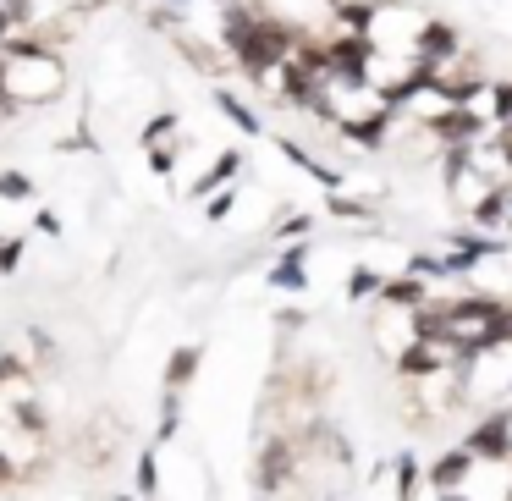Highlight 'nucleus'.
<instances>
[{
  "label": "nucleus",
  "instance_id": "f257e3e1",
  "mask_svg": "<svg viewBox=\"0 0 512 501\" xmlns=\"http://www.w3.org/2000/svg\"><path fill=\"white\" fill-rule=\"evenodd\" d=\"M67 94V61L45 39H12L0 45V100L12 111H34V105H56Z\"/></svg>",
  "mask_w": 512,
  "mask_h": 501
},
{
  "label": "nucleus",
  "instance_id": "f03ea898",
  "mask_svg": "<svg viewBox=\"0 0 512 501\" xmlns=\"http://www.w3.org/2000/svg\"><path fill=\"white\" fill-rule=\"evenodd\" d=\"M474 452H468V446H452V452H441L435 457L430 468H424V485L430 490H463L468 479H474Z\"/></svg>",
  "mask_w": 512,
  "mask_h": 501
},
{
  "label": "nucleus",
  "instance_id": "7ed1b4c3",
  "mask_svg": "<svg viewBox=\"0 0 512 501\" xmlns=\"http://www.w3.org/2000/svg\"><path fill=\"white\" fill-rule=\"evenodd\" d=\"M303 259H309V248H287V254L276 259V270H270V287H281V292H303L309 287V270H303Z\"/></svg>",
  "mask_w": 512,
  "mask_h": 501
},
{
  "label": "nucleus",
  "instance_id": "20e7f679",
  "mask_svg": "<svg viewBox=\"0 0 512 501\" xmlns=\"http://www.w3.org/2000/svg\"><path fill=\"white\" fill-rule=\"evenodd\" d=\"M193 375H199V347H177L171 364H166V391H177V397H182V386H188Z\"/></svg>",
  "mask_w": 512,
  "mask_h": 501
},
{
  "label": "nucleus",
  "instance_id": "39448f33",
  "mask_svg": "<svg viewBox=\"0 0 512 501\" xmlns=\"http://www.w3.org/2000/svg\"><path fill=\"white\" fill-rule=\"evenodd\" d=\"M215 105H221V111L237 122V133H259V127H265V122H259V111H254V105H243L237 94H215Z\"/></svg>",
  "mask_w": 512,
  "mask_h": 501
},
{
  "label": "nucleus",
  "instance_id": "423d86ee",
  "mask_svg": "<svg viewBox=\"0 0 512 501\" xmlns=\"http://www.w3.org/2000/svg\"><path fill=\"white\" fill-rule=\"evenodd\" d=\"M380 287H386V276H380V270H353V281H347V298H353V303L380 298Z\"/></svg>",
  "mask_w": 512,
  "mask_h": 501
},
{
  "label": "nucleus",
  "instance_id": "0eeeda50",
  "mask_svg": "<svg viewBox=\"0 0 512 501\" xmlns=\"http://www.w3.org/2000/svg\"><path fill=\"white\" fill-rule=\"evenodd\" d=\"M0 199H12V204L34 199V182H28V171H0Z\"/></svg>",
  "mask_w": 512,
  "mask_h": 501
},
{
  "label": "nucleus",
  "instance_id": "6e6552de",
  "mask_svg": "<svg viewBox=\"0 0 512 501\" xmlns=\"http://www.w3.org/2000/svg\"><path fill=\"white\" fill-rule=\"evenodd\" d=\"M138 496H144V501H155V496H160V479H155V452H144V457H138Z\"/></svg>",
  "mask_w": 512,
  "mask_h": 501
},
{
  "label": "nucleus",
  "instance_id": "1a4fd4ad",
  "mask_svg": "<svg viewBox=\"0 0 512 501\" xmlns=\"http://www.w3.org/2000/svg\"><path fill=\"white\" fill-rule=\"evenodd\" d=\"M23 237H6V243H0V276H12V270H17V259H23Z\"/></svg>",
  "mask_w": 512,
  "mask_h": 501
},
{
  "label": "nucleus",
  "instance_id": "9d476101",
  "mask_svg": "<svg viewBox=\"0 0 512 501\" xmlns=\"http://www.w3.org/2000/svg\"><path fill=\"white\" fill-rule=\"evenodd\" d=\"M226 215H232V193H215V199H210V221H226Z\"/></svg>",
  "mask_w": 512,
  "mask_h": 501
},
{
  "label": "nucleus",
  "instance_id": "9b49d317",
  "mask_svg": "<svg viewBox=\"0 0 512 501\" xmlns=\"http://www.w3.org/2000/svg\"><path fill=\"white\" fill-rule=\"evenodd\" d=\"M309 232V215H292V221H281V237H303Z\"/></svg>",
  "mask_w": 512,
  "mask_h": 501
},
{
  "label": "nucleus",
  "instance_id": "f8f14e48",
  "mask_svg": "<svg viewBox=\"0 0 512 501\" xmlns=\"http://www.w3.org/2000/svg\"><path fill=\"white\" fill-rule=\"evenodd\" d=\"M67 12H100V6H111V0H61Z\"/></svg>",
  "mask_w": 512,
  "mask_h": 501
},
{
  "label": "nucleus",
  "instance_id": "ddd939ff",
  "mask_svg": "<svg viewBox=\"0 0 512 501\" xmlns=\"http://www.w3.org/2000/svg\"><path fill=\"white\" fill-rule=\"evenodd\" d=\"M12 479H17V463H12V457H6V452H0V490L12 485Z\"/></svg>",
  "mask_w": 512,
  "mask_h": 501
},
{
  "label": "nucleus",
  "instance_id": "4468645a",
  "mask_svg": "<svg viewBox=\"0 0 512 501\" xmlns=\"http://www.w3.org/2000/svg\"><path fill=\"white\" fill-rule=\"evenodd\" d=\"M116 501H133V496H116Z\"/></svg>",
  "mask_w": 512,
  "mask_h": 501
}]
</instances>
